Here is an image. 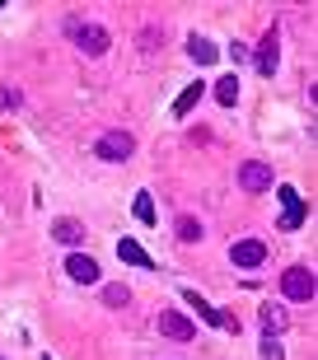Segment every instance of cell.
Wrapping results in <instances>:
<instances>
[{"instance_id": "obj_10", "label": "cell", "mask_w": 318, "mask_h": 360, "mask_svg": "<svg viewBox=\"0 0 318 360\" xmlns=\"http://www.w3.org/2000/svg\"><path fill=\"white\" fill-rule=\"evenodd\" d=\"M276 47H281V42H276V28H267L262 42H257V70H262V75H272V70H276V61H281Z\"/></svg>"}, {"instance_id": "obj_8", "label": "cell", "mask_w": 318, "mask_h": 360, "mask_svg": "<svg viewBox=\"0 0 318 360\" xmlns=\"http://www.w3.org/2000/svg\"><path fill=\"white\" fill-rule=\"evenodd\" d=\"M66 271H70V281H80V285H94V281H98V262L84 257V253H70L66 257Z\"/></svg>"}, {"instance_id": "obj_3", "label": "cell", "mask_w": 318, "mask_h": 360, "mask_svg": "<svg viewBox=\"0 0 318 360\" xmlns=\"http://www.w3.org/2000/svg\"><path fill=\"white\" fill-rule=\"evenodd\" d=\"M70 38H75V47L84 56H103L108 52V28H98V24H75V19H70Z\"/></svg>"}, {"instance_id": "obj_17", "label": "cell", "mask_w": 318, "mask_h": 360, "mask_svg": "<svg viewBox=\"0 0 318 360\" xmlns=\"http://www.w3.org/2000/svg\"><path fill=\"white\" fill-rule=\"evenodd\" d=\"M103 304H108V309L132 304V290H127V285H108V290H103Z\"/></svg>"}, {"instance_id": "obj_4", "label": "cell", "mask_w": 318, "mask_h": 360, "mask_svg": "<svg viewBox=\"0 0 318 360\" xmlns=\"http://www.w3.org/2000/svg\"><path fill=\"white\" fill-rule=\"evenodd\" d=\"M238 187H243V192H267V187H272V164H262V160L238 164Z\"/></svg>"}, {"instance_id": "obj_2", "label": "cell", "mask_w": 318, "mask_h": 360, "mask_svg": "<svg viewBox=\"0 0 318 360\" xmlns=\"http://www.w3.org/2000/svg\"><path fill=\"white\" fill-rule=\"evenodd\" d=\"M314 290H318V285H314V271H309V267H291L286 276H281V295L295 300V304H309Z\"/></svg>"}, {"instance_id": "obj_12", "label": "cell", "mask_w": 318, "mask_h": 360, "mask_svg": "<svg viewBox=\"0 0 318 360\" xmlns=\"http://www.w3.org/2000/svg\"><path fill=\"white\" fill-rule=\"evenodd\" d=\"M201 94H206V84H187V89L183 94H178V103H173V117H187V112H192V108H197V98H201Z\"/></svg>"}, {"instance_id": "obj_19", "label": "cell", "mask_w": 318, "mask_h": 360, "mask_svg": "<svg viewBox=\"0 0 318 360\" xmlns=\"http://www.w3.org/2000/svg\"><path fill=\"white\" fill-rule=\"evenodd\" d=\"M262 360H286V356H281V342H276V337H262Z\"/></svg>"}, {"instance_id": "obj_11", "label": "cell", "mask_w": 318, "mask_h": 360, "mask_svg": "<svg viewBox=\"0 0 318 360\" xmlns=\"http://www.w3.org/2000/svg\"><path fill=\"white\" fill-rule=\"evenodd\" d=\"M187 56H192L197 66H211V61H220V52H215V42H211V38H197V33L187 38Z\"/></svg>"}, {"instance_id": "obj_14", "label": "cell", "mask_w": 318, "mask_h": 360, "mask_svg": "<svg viewBox=\"0 0 318 360\" xmlns=\"http://www.w3.org/2000/svg\"><path fill=\"white\" fill-rule=\"evenodd\" d=\"M132 211H136V220H141V225H155V197H150V192H136Z\"/></svg>"}, {"instance_id": "obj_9", "label": "cell", "mask_w": 318, "mask_h": 360, "mask_svg": "<svg viewBox=\"0 0 318 360\" xmlns=\"http://www.w3.org/2000/svg\"><path fill=\"white\" fill-rule=\"evenodd\" d=\"M117 257L127 262V267H146V271H155V257H150L136 239H117Z\"/></svg>"}, {"instance_id": "obj_7", "label": "cell", "mask_w": 318, "mask_h": 360, "mask_svg": "<svg viewBox=\"0 0 318 360\" xmlns=\"http://www.w3.org/2000/svg\"><path fill=\"white\" fill-rule=\"evenodd\" d=\"M159 333L169 337V342H192V333H197V328H192V319H187V314H159Z\"/></svg>"}, {"instance_id": "obj_1", "label": "cell", "mask_w": 318, "mask_h": 360, "mask_svg": "<svg viewBox=\"0 0 318 360\" xmlns=\"http://www.w3.org/2000/svg\"><path fill=\"white\" fill-rule=\"evenodd\" d=\"M132 150H136L132 131H103V136H98V146H94V155L108 160V164H122V160H132Z\"/></svg>"}, {"instance_id": "obj_16", "label": "cell", "mask_w": 318, "mask_h": 360, "mask_svg": "<svg viewBox=\"0 0 318 360\" xmlns=\"http://www.w3.org/2000/svg\"><path fill=\"white\" fill-rule=\"evenodd\" d=\"M262 328H267V337H276L281 328H286V314H281L276 304H267V309H262Z\"/></svg>"}, {"instance_id": "obj_5", "label": "cell", "mask_w": 318, "mask_h": 360, "mask_svg": "<svg viewBox=\"0 0 318 360\" xmlns=\"http://www.w3.org/2000/svg\"><path fill=\"white\" fill-rule=\"evenodd\" d=\"M305 225V201L295 187H281V229H300Z\"/></svg>"}, {"instance_id": "obj_18", "label": "cell", "mask_w": 318, "mask_h": 360, "mask_svg": "<svg viewBox=\"0 0 318 360\" xmlns=\"http://www.w3.org/2000/svg\"><path fill=\"white\" fill-rule=\"evenodd\" d=\"M197 239H201V225L192 215H183V220H178V243H197Z\"/></svg>"}, {"instance_id": "obj_13", "label": "cell", "mask_w": 318, "mask_h": 360, "mask_svg": "<svg viewBox=\"0 0 318 360\" xmlns=\"http://www.w3.org/2000/svg\"><path fill=\"white\" fill-rule=\"evenodd\" d=\"M52 234H56L61 243H70V248H75V243L84 239V225H80V220H56V225H52Z\"/></svg>"}, {"instance_id": "obj_6", "label": "cell", "mask_w": 318, "mask_h": 360, "mask_svg": "<svg viewBox=\"0 0 318 360\" xmlns=\"http://www.w3.org/2000/svg\"><path fill=\"white\" fill-rule=\"evenodd\" d=\"M262 257H267V243L262 239H238L234 248H229V262H234V267H257Z\"/></svg>"}, {"instance_id": "obj_15", "label": "cell", "mask_w": 318, "mask_h": 360, "mask_svg": "<svg viewBox=\"0 0 318 360\" xmlns=\"http://www.w3.org/2000/svg\"><path fill=\"white\" fill-rule=\"evenodd\" d=\"M215 98H220L225 108H234V103H238V80H234V75H225V80L215 84Z\"/></svg>"}]
</instances>
